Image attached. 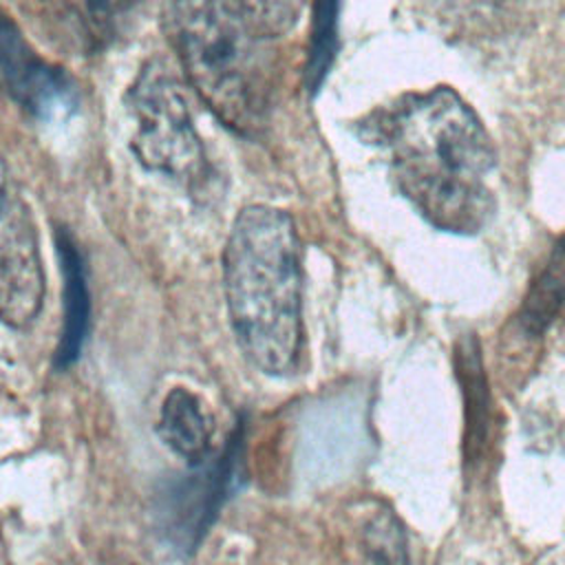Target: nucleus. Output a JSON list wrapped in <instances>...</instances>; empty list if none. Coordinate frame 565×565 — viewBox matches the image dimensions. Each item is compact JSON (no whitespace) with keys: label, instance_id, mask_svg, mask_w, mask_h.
<instances>
[{"label":"nucleus","instance_id":"obj_13","mask_svg":"<svg viewBox=\"0 0 565 565\" xmlns=\"http://www.w3.org/2000/svg\"><path fill=\"white\" fill-rule=\"evenodd\" d=\"M364 547L371 565H408V543L399 519L382 510L364 527Z\"/></svg>","mask_w":565,"mask_h":565},{"label":"nucleus","instance_id":"obj_4","mask_svg":"<svg viewBox=\"0 0 565 565\" xmlns=\"http://www.w3.org/2000/svg\"><path fill=\"white\" fill-rule=\"evenodd\" d=\"M128 113L130 148L146 170L170 177L192 192L205 185L203 141L181 84L161 62H148L130 84Z\"/></svg>","mask_w":565,"mask_h":565},{"label":"nucleus","instance_id":"obj_5","mask_svg":"<svg viewBox=\"0 0 565 565\" xmlns=\"http://www.w3.org/2000/svg\"><path fill=\"white\" fill-rule=\"evenodd\" d=\"M245 426L238 422L223 450L210 452L181 477L170 479L157 494L154 514L163 539L181 554L199 547L218 510L232 494L243 468Z\"/></svg>","mask_w":565,"mask_h":565},{"label":"nucleus","instance_id":"obj_10","mask_svg":"<svg viewBox=\"0 0 565 565\" xmlns=\"http://www.w3.org/2000/svg\"><path fill=\"white\" fill-rule=\"evenodd\" d=\"M565 309V234L554 245L545 267L527 289L519 322L527 333H543Z\"/></svg>","mask_w":565,"mask_h":565},{"label":"nucleus","instance_id":"obj_12","mask_svg":"<svg viewBox=\"0 0 565 565\" xmlns=\"http://www.w3.org/2000/svg\"><path fill=\"white\" fill-rule=\"evenodd\" d=\"M137 0H66L77 38L88 51L110 44L124 29Z\"/></svg>","mask_w":565,"mask_h":565},{"label":"nucleus","instance_id":"obj_14","mask_svg":"<svg viewBox=\"0 0 565 565\" xmlns=\"http://www.w3.org/2000/svg\"><path fill=\"white\" fill-rule=\"evenodd\" d=\"M340 0H313V29L309 44L307 79L311 88L320 86L335 53V26H338Z\"/></svg>","mask_w":565,"mask_h":565},{"label":"nucleus","instance_id":"obj_11","mask_svg":"<svg viewBox=\"0 0 565 565\" xmlns=\"http://www.w3.org/2000/svg\"><path fill=\"white\" fill-rule=\"evenodd\" d=\"M459 382L463 386V397H466V441H463V452L468 461H475L486 444V435L490 428V402H488V391L483 382V371H481V360L479 351L475 347V340H468L459 344Z\"/></svg>","mask_w":565,"mask_h":565},{"label":"nucleus","instance_id":"obj_8","mask_svg":"<svg viewBox=\"0 0 565 565\" xmlns=\"http://www.w3.org/2000/svg\"><path fill=\"white\" fill-rule=\"evenodd\" d=\"M55 249L60 256L62 269V329L60 340L55 347V366L68 369L82 353V347L90 331V294L86 282V265L82 249L77 247L75 238L57 227L55 232Z\"/></svg>","mask_w":565,"mask_h":565},{"label":"nucleus","instance_id":"obj_9","mask_svg":"<svg viewBox=\"0 0 565 565\" xmlns=\"http://www.w3.org/2000/svg\"><path fill=\"white\" fill-rule=\"evenodd\" d=\"M157 433L174 455L185 459L188 466H194L212 452L214 419L199 395L190 388L174 386L163 397Z\"/></svg>","mask_w":565,"mask_h":565},{"label":"nucleus","instance_id":"obj_1","mask_svg":"<svg viewBox=\"0 0 565 565\" xmlns=\"http://www.w3.org/2000/svg\"><path fill=\"white\" fill-rule=\"evenodd\" d=\"M364 137L388 152L397 192L435 230L477 234L494 216L488 174L497 152L477 113L448 86L375 110Z\"/></svg>","mask_w":565,"mask_h":565},{"label":"nucleus","instance_id":"obj_6","mask_svg":"<svg viewBox=\"0 0 565 565\" xmlns=\"http://www.w3.org/2000/svg\"><path fill=\"white\" fill-rule=\"evenodd\" d=\"M0 82L31 115L49 119L77 104L73 79L64 68L46 62L0 9Z\"/></svg>","mask_w":565,"mask_h":565},{"label":"nucleus","instance_id":"obj_2","mask_svg":"<svg viewBox=\"0 0 565 565\" xmlns=\"http://www.w3.org/2000/svg\"><path fill=\"white\" fill-rule=\"evenodd\" d=\"M223 289L247 362L265 375H291L302 351V265L285 210L254 203L236 214L223 249Z\"/></svg>","mask_w":565,"mask_h":565},{"label":"nucleus","instance_id":"obj_7","mask_svg":"<svg viewBox=\"0 0 565 565\" xmlns=\"http://www.w3.org/2000/svg\"><path fill=\"white\" fill-rule=\"evenodd\" d=\"M44 282L38 232L26 203L11 190L0 157V298H18Z\"/></svg>","mask_w":565,"mask_h":565},{"label":"nucleus","instance_id":"obj_3","mask_svg":"<svg viewBox=\"0 0 565 565\" xmlns=\"http://www.w3.org/2000/svg\"><path fill=\"white\" fill-rule=\"evenodd\" d=\"M159 18L190 86L234 132L265 128L274 102L271 35L241 0H159Z\"/></svg>","mask_w":565,"mask_h":565},{"label":"nucleus","instance_id":"obj_15","mask_svg":"<svg viewBox=\"0 0 565 565\" xmlns=\"http://www.w3.org/2000/svg\"><path fill=\"white\" fill-rule=\"evenodd\" d=\"M256 22L271 35H285L300 18L305 0H241Z\"/></svg>","mask_w":565,"mask_h":565}]
</instances>
